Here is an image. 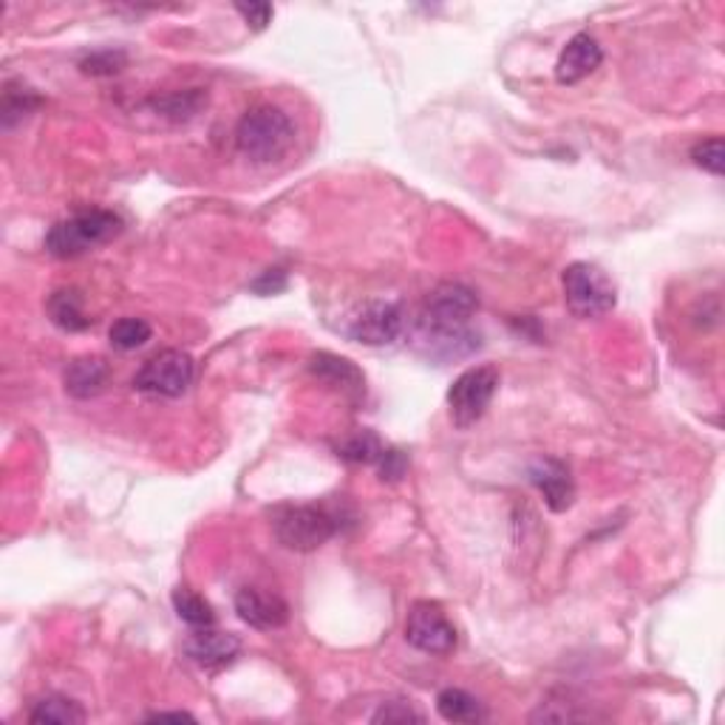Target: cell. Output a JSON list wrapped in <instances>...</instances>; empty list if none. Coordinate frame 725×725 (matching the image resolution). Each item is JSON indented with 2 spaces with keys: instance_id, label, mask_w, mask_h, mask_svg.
Wrapping results in <instances>:
<instances>
[{
  "instance_id": "cell-1",
  "label": "cell",
  "mask_w": 725,
  "mask_h": 725,
  "mask_svg": "<svg viewBox=\"0 0 725 725\" xmlns=\"http://www.w3.org/2000/svg\"><path fill=\"white\" fill-rule=\"evenodd\" d=\"M295 143V128L290 116L275 106H258L242 116L235 128V145L244 157L258 164L275 162Z\"/></svg>"
},
{
  "instance_id": "cell-2",
  "label": "cell",
  "mask_w": 725,
  "mask_h": 725,
  "mask_svg": "<svg viewBox=\"0 0 725 725\" xmlns=\"http://www.w3.org/2000/svg\"><path fill=\"white\" fill-rule=\"evenodd\" d=\"M120 233L122 219L111 210H79L49 230L46 249L54 258H77L88 249L114 242Z\"/></svg>"
},
{
  "instance_id": "cell-3",
  "label": "cell",
  "mask_w": 725,
  "mask_h": 725,
  "mask_svg": "<svg viewBox=\"0 0 725 725\" xmlns=\"http://www.w3.org/2000/svg\"><path fill=\"white\" fill-rule=\"evenodd\" d=\"M564 286V300H567V309L576 318H601V315L612 312L615 304H618V290L612 284L606 272L595 263L576 261L569 263L562 275Z\"/></svg>"
},
{
  "instance_id": "cell-4",
  "label": "cell",
  "mask_w": 725,
  "mask_h": 725,
  "mask_svg": "<svg viewBox=\"0 0 725 725\" xmlns=\"http://www.w3.org/2000/svg\"><path fill=\"white\" fill-rule=\"evenodd\" d=\"M272 527H275L278 541H281L286 550L312 553V550L323 548V544L337 533V519H334L327 507L292 505L275 511Z\"/></svg>"
},
{
  "instance_id": "cell-5",
  "label": "cell",
  "mask_w": 725,
  "mask_h": 725,
  "mask_svg": "<svg viewBox=\"0 0 725 725\" xmlns=\"http://www.w3.org/2000/svg\"><path fill=\"white\" fill-rule=\"evenodd\" d=\"M477 309V292L468 290L465 284L437 286L426 298V304H422L420 320H417V334L463 332V329H468Z\"/></svg>"
},
{
  "instance_id": "cell-6",
  "label": "cell",
  "mask_w": 725,
  "mask_h": 725,
  "mask_svg": "<svg viewBox=\"0 0 725 725\" xmlns=\"http://www.w3.org/2000/svg\"><path fill=\"white\" fill-rule=\"evenodd\" d=\"M499 389V371L493 366H474L454 380L448 392L451 420L456 428L477 426L491 406Z\"/></svg>"
},
{
  "instance_id": "cell-7",
  "label": "cell",
  "mask_w": 725,
  "mask_h": 725,
  "mask_svg": "<svg viewBox=\"0 0 725 725\" xmlns=\"http://www.w3.org/2000/svg\"><path fill=\"white\" fill-rule=\"evenodd\" d=\"M193 383V357L168 348L150 357L143 369L136 371L134 385L145 394H157V397H182Z\"/></svg>"
},
{
  "instance_id": "cell-8",
  "label": "cell",
  "mask_w": 725,
  "mask_h": 725,
  "mask_svg": "<svg viewBox=\"0 0 725 725\" xmlns=\"http://www.w3.org/2000/svg\"><path fill=\"white\" fill-rule=\"evenodd\" d=\"M406 640L426 654H448L456 647V629L437 604H414L406 620Z\"/></svg>"
},
{
  "instance_id": "cell-9",
  "label": "cell",
  "mask_w": 725,
  "mask_h": 725,
  "mask_svg": "<svg viewBox=\"0 0 725 725\" xmlns=\"http://www.w3.org/2000/svg\"><path fill=\"white\" fill-rule=\"evenodd\" d=\"M403 309L400 304L392 300H374V304L362 306L360 312L352 318L348 323V334L355 337L357 343H366V346H389L403 334Z\"/></svg>"
},
{
  "instance_id": "cell-10",
  "label": "cell",
  "mask_w": 725,
  "mask_h": 725,
  "mask_svg": "<svg viewBox=\"0 0 725 725\" xmlns=\"http://www.w3.org/2000/svg\"><path fill=\"white\" fill-rule=\"evenodd\" d=\"M185 652L196 666L207 668V672H216V668L230 666V663L238 658L242 640L230 632H216L213 626H207V629H196V632L185 640Z\"/></svg>"
},
{
  "instance_id": "cell-11",
  "label": "cell",
  "mask_w": 725,
  "mask_h": 725,
  "mask_svg": "<svg viewBox=\"0 0 725 725\" xmlns=\"http://www.w3.org/2000/svg\"><path fill=\"white\" fill-rule=\"evenodd\" d=\"M604 60V51L598 46V40L587 32L576 35L564 46V51L558 54V63H555V79L562 86H576L583 77H590L598 65Z\"/></svg>"
},
{
  "instance_id": "cell-12",
  "label": "cell",
  "mask_w": 725,
  "mask_h": 725,
  "mask_svg": "<svg viewBox=\"0 0 725 725\" xmlns=\"http://www.w3.org/2000/svg\"><path fill=\"white\" fill-rule=\"evenodd\" d=\"M235 612H238V618L244 620L253 629H263V632H270V629H281L290 618V606L281 601L278 595H270V592L253 590V587H244L238 595H235Z\"/></svg>"
},
{
  "instance_id": "cell-13",
  "label": "cell",
  "mask_w": 725,
  "mask_h": 725,
  "mask_svg": "<svg viewBox=\"0 0 725 725\" xmlns=\"http://www.w3.org/2000/svg\"><path fill=\"white\" fill-rule=\"evenodd\" d=\"M530 482L539 488L553 513H564L573 505V499H576V484H573V477H569V468L558 463V459H539L530 468Z\"/></svg>"
},
{
  "instance_id": "cell-14",
  "label": "cell",
  "mask_w": 725,
  "mask_h": 725,
  "mask_svg": "<svg viewBox=\"0 0 725 725\" xmlns=\"http://www.w3.org/2000/svg\"><path fill=\"white\" fill-rule=\"evenodd\" d=\"M309 371H312L318 380H323L327 385H332V389L346 394V397H362V392H366V378H362V371L357 369L355 362L346 360V357L318 352V355H312V360H309Z\"/></svg>"
},
{
  "instance_id": "cell-15",
  "label": "cell",
  "mask_w": 725,
  "mask_h": 725,
  "mask_svg": "<svg viewBox=\"0 0 725 725\" xmlns=\"http://www.w3.org/2000/svg\"><path fill=\"white\" fill-rule=\"evenodd\" d=\"M108 374H111V371H108V362L102 360V357H77V360L69 362V369H65V392L77 400L97 397V394L102 392V385H106Z\"/></svg>"
},
{
  "instance_id": "cell-16",
  "label": "cell",
  "mask_w": 725,
  "mask_h": 725,
  "mask_svg": "<svg viewBox=\"0 0 725 725\" xmlns=\"http://www.w3.org/2000/svg\"><path fill=\"white\" fill-rule=\"evenodd\" d=\"M46 312H49L51 323L63 332H83V329L91 327V318L86 315V306H83V295L77 290H58L46 304Z\"/></svg>"
},
{
  "instance_id": "cell-17",
  "label": "cell",
  "mask_w": 725,
  "mask_h": 725,
  "mask_svg": "<svg viewBox=\"0 0 725 725\" xmlns=\"http://www.w3.org/2000/svg\"><path fill=\"white\" fill-rule=\"evenodd\" d=\"M29 720L35 725H79L86 723V711L79 709V703L69 700V697H44L40 703L32 709Z\"/></svg>"
},
{
  "instance_id": "cell-18",
  "label": "cell",
  "mask_w": 725,
  "mask_h": 725,
  "mask_svg": "<svg viewBox=\"0 0 725 725\" xmlns=\"http://www.w3.org/2000/svg\"><path fill=\"white\" fill-rule=\"evenodd\" d=\"M437 711L448 723H479L484 717L482 705L474 695L463 689H445L437 697Z\"/></svg>"
},
{
  "instance_id": "cell-19",
  "label": "cell",
  "mask_w": 725,
  "mask_h": 725,
  "mask_svg": "<svg viewBox=\"0 0 725 725\" xmlns=\"http://www.w3.org/2000/svg\"><path fill=\"white\" fill-rule=\"evenodd\" d=\"M173 610H176L179 618L185 620L187 626H193V629L216 626V610L210 606V601H207L205 595H199V592L187 590V587H179V590L173 592Z\"/></svg>"
},
{
  "instance_id": "cell-20",
  "label": "cell",
  "mask_w": 725,
  "mask_h": 725,
  "mask_svg": "<svg viewBox=\"0 0 725 725\" xmlns=\"http://www.w3.org/2000/svg\"><path fill=\"white\" fill-rule=\"evenodd\" d=\"M37 106H40V97H37L32 88L9 83L7 91H3V102H0V120H3V128H12L15 122L23 120V116H29Z\"/></svg>"
},
{
  "instance_id": "cell-21",
  "label": "cell",
  "mask_w": 725,
  "mask_h": 725,
  "mask_svg": "<svg viewBox=\"0 0 725 725\" xmlns=\"http://www.w3.org/2000/svg\"><path fill=\"white\" fill-rule=\"evenodd\" d=\"M383 451L385 445L371 431H357V434H352L337 445V456L357 465H378Z\"/></svg>"
},
{
  "instance_id": "cell-22",
  "label": "cell",
  "mask_w": 725,
  "mask_h": 725,
  "mask_svg": "<svg viewBox=\"0 0 725 725\" xmlns=\"http://www.w3.org/2000/svg\"><path fill=\"white\" fill-rule=\"evenodd\" d=\"M150 334H153V329H150L148 320L120 318L114 327H111V332H108V341H111L114 348H120V352H134V348H143L145 343L150 341Z\"/></svg>"
},
{
  "instance_id": "cell-23",
  "label": "cell",
  "mask_w": 725,
  "mask_h": 725,
  "mask_svg": "<svg viewBox=\"0 0 725 725\" xmlns=\"http://www.w3.org/2000/svg\"><path fill=\"white\" fill-rule=\"evenodd\" d=\"M207 97L201 91H182V94H168V97H159V100H150V106L157 108L159 114L171 116V120L176 122H185L191 120V116L199 114V108L205 106Z\"/></svg>"
},
{
  "instance_id": "cell-24",
  "label": "cell",
  "mask_w": 725,
  "mask_h": 725,
  "mask_svg": "<svg viewBox=\"0 0 725 725\" xmlns=\"http://www.w3.org/2000/svg\"><path fill=\"white\" fill-rule=\"evenodd\" d=\"M125 63H128V54L122 49H102L88 54V58L79 63V69L91 74V77H111V74H120L122 69H125Z\"/></svg>"
},
{
  "instance_id": "cell-25",
  "label": "cell",
  "mask_w": 725,
  "mask_h": 725,
  "mask_svg": "<svg viewBox=\"0 0 725 725\" xmlns=\"http://www.w3.org/2000/svg\"><path fill=\"white\" fill-rule=\"evenodd\" d=\"M691 159H695L697 168L709 171L711 176H723V162H725L723 139L714 136V139H703V143H697L695 148H691Z\"/></svg>"
},
{
  "instance_id": "cell-26",
  "label": "cell",
  "mask_w": 725,
  "mask_h": 725,
  "mask_svg": "<svg viewBox=\"0 0 725 725\" xmlns=\"http://www.w3.org/2000/svg\"><path fill=\"white\" fill-rule=\"evenodd\" d=\"M371 720L374 723H422V714L406 700H392V703L380 705V711Z\"/></svg>"
},
{
  "instance_id": "cell-27",
  "label": "cell",
  "mask_w": 725,
  "mask_h": 725,
  "mask_svg": "<svg viewBox=\"0 0 725 725\" xmlns=\"http://www.w3.org/2000/svg\"><path fill=\"white\" fill-rule=\"evenodd\" d=\"M235 12L247 21V26H253L256 32L267 29L272 21V15H275V9L270 7V3H235Z\"/></svg>"
},
{
  "instance_id": "cell-28",
  "label": "cell",
  "mask_w": 725,
  "mask_h": 725,
  "mask_svg": "<svg viewBox=\"0 0 725 725\" xmlns=\"http://www.w3.org/2000/svg\"><path fill=\"white\" fill-rule=\"evenodd\" d=\"M380 479H389V482H397L403 474H406V456L394 448H385L383 456L378 459Z\"/></svg>"
},
{
  "instance_id": "cell-29",
  "label": "cell",
  "mask_w": 725,
  "mask_h": 725,
  "mask_svg": "<svg viewBox=\"0 0 725 725\" xmlns=\"http://www.w3.org/2000/svg\"><path fill=\"white\" fill-rule=\"evenodd\" d=\"M284 286H286L284 270H267L261 278L253 281V290H256L258 295H275V292H281Z\"/></svg>"
},
{
  "instance_id": "cell-30",
  "label": "cell",
  "mask_w": 725,
  "mask_h": 725,
  "mask_svg": "<svg viewBox=\"0 0 725 725\" xmlns=\"http://www.w3.org/2000/svg\"><path fill=\"white\" fill-rule=\"evenodd\" d=\"M150 720H193L191 714H185V711H159V714H150Z\"/></svg>"
}]
</instances>
